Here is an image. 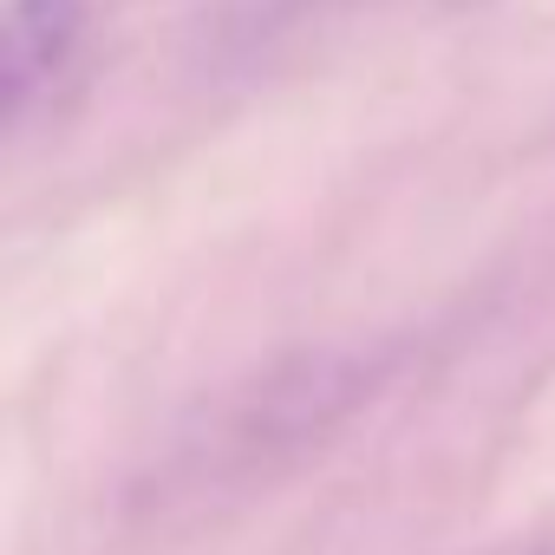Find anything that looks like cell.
<instances>
[{
    "mask_svg": "<svg viewBox=\"0 0 555 555\" xmlns=\"http://www.w3.org/2000/svg\"><path fill=\"white\" fill-rule=\"evenodd\" d=\"M483 555H555V522H542V529H529V535H509V542H496V548H483Z\"/></svg>",
    "mask_w": 555,
    "mask_h": 555,
    "instance_id": "cell-3",
    "label": "cell"
},
{
    "mask_svg": "<svg viewBox=\"0 0 555 555\" xmlns=\"http://www.w3.org/2000/svg\"><path fill=\"white\" fill-rule=\"evenodd\" d=\"M79 27H86L79 0H8V21H0V112H8V125L66 66Z\"/></svg>",
    "mask_w": 555,
    "mask_h": 555,
    "instance_id": "cell-2",
    "label": "cell"
},
{
    "mask_svg": "<svg viewBox=\"0 0 555 555\" xmlns=\"http://www.w3.org/2000/svg\"><path fill=\"white\" fill-rule=\"evenodd\" d=\"M386 373H392L386 353L366 347H314L295 360H274L183 425L170 457L151 470V490L170 503V496H222L261 477H282L295 457L321 451L373 399Z\"/></svg>",
    "mask_w": 555,
    "mask_h": 555,
    "instance_id": "cell-1",
    "label": "cell"
}]
</instances>
